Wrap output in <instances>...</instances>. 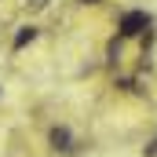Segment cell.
Instances as JSON below:
<instances>
[{"label":"cell","instance_id":"6da1fadb","mask_svg":"<svg viewBox=\"0 0 157 157\" xmlns=\"http://www.w3.org/2000/svg\"><path fill=\"white\" fill-rule=\"evenodd\" d=\"M117 29H121V37H143L150 29V15L146 11H124Z\"/></svg>","mask_w":157,"mask_h":157},{"label":"cell","instance_id":"7a4b0ae2","mask_svg":"<svg viewBox=\"0 0 157 157\" xmlns=\"http://www.w3.org/2000/svg\"><path fill=\"white\" fill-rule=\"evenodd\" d=\"M51 150H59V154H73L77 146H73V135H70V128L66 124H59V128H51Z\"/></svg>","mask_w":157,"mask_h":157},{"label":"cell","instance_id":"3957f363","mask_svg":"<svg viewBox=\"0 0 157 157\" xmlns=\"http://www.w3.org/2000/svg\"><path fill=\"white\" fill-rule=\"evenodd\" d=\"M33 40H37V29H33V26H22V29L15 33V40H11V48H15V51H22V48H26V44H33Z\"/></svg>","mask_w":157,"mask_h":157},{"label":"cell","instance_id":"277c9868","mask_svg":"<svg viewBox=\"0 0 157 157\" xmlns=\"http://www.w3.org/2000/svg\"><path fill=\"white\" fill-rule=\"evenodd\" d=\"M48 4H51V0H26V7H29V11H44Z\"/></svg>","mask_w":157,"mask_h":157},{"label":"cell","instance_id":"5b68a950","mask_svg":"<svg viewBox=\"0 0 157 157\" xmlns=\"http://www.w3.org/2000/svg\"><path fill=\"white\" fill-rule=\"evenodd\" d=\"M143 154H146V157H157V139H150V143L143 146Z\"/></svg>","mask_w":157,"mask_h":157},{"label":"cell","instance_id":"8992f818","mask_svg":"<svg viewBox=\"0 0 157 157\" xmlns=\"http://www.w3.org/2000/svg\"><path fill=\"white\" fill-rule=\"evenodd\" d=\"M80 4H99V0H80Z\"/></svg>","mask_w":157,"mask_h":157}]
</instances>
